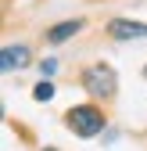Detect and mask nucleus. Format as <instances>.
I'll use <instances>...</instances> for the list:
<instances>
[{
	"mask_svg": "<svg viewBox=\"0 0 147 151\" xmlns=\"http://www.w3.org/2000/svg\"><path fill=\"white\" fill-rule=\"evenodd\" d=\"M4 72H11V68H25L29 65V47H4Z\"/></svg>",
	"mask_w": 147,
	"mask_h": 151,
	"instance_id": "4",
	"label": "nucleus"
},
{
	"mask_svg": "<svg viewBox=\"0 0 147 151\" xmlns=\"http://www.w3.org/2000/svg\"><path fill=\"white\" fill-rule=\"evenodd\" d=\"M79 29H83V22H79V18H76V22H61V25H54V29L47 32V40H50V43H65L68 36H76Z\"/></svg>",
	"mask_w": 147,
	"mask_h": 151,
	"instance_id": "5",
	"label": "nucleus"
},
{
	"mask_svg": "<svg viewBox=\"0 0 147 151\" xmlns=\"http://www.w3.org/2000/svg\"><path fill=\"white\" fill-rule=\"evenodd\" d=\"M108 32H111L115 40H140V36H147V25L143 22H129V18H115V22L108 25Z\"/></svg>",
	"mask_w": 147,
	"mask_h": 151,
	"instance_id": "3",
	"label": "nucleus"
},
{
	"mask_svg": "<svg viewBox=\"0 0 147 151\" xmlns=\"http://www.w3.org/2000/svg\"><path fill=\"white\" fill-rule=\"evenodd\" d=\"M83 86L93 93V97H111L115 93V86H118V79H115V68L111 65H90L86 72H83Z\"/></svg>",
	"mask_w": 147,
	"mask_h": 151,
	"instance_id": "2",
	"label": "nucleus"
},
{
	"mask_svg": "<svg viewBox=\"0 0 147 151\" xmlns=\"http://www.w3.org/2000/svg\"><path fill=\"white\" fill-rule=\"evenodd\" d=\"M143 72H147V68H143Z\"/></svg>",
	"mask_w": 147,
	"mask_h": 151,
	"instance_id": "7",
	"label": "nucleus"
},
{
	"mask_svg": "<svg viewBox=\"0 0 147 151\" xmlns=\"http://www.w3.org/2000/svg\"><path fill=\"white\" fill-rule=\"evenodd\" d=\"M32 97H36V101H50V97H54V86H50V83H40V86L32 90Z\"/></svg>",
	"mask_w": 147,
	"mask_h": 151,
	"instance_id": "6",
	"label": "nucleus"
},
{
	"mask_svg": "<svg viewBox=\"0 0 147 151\" xmlns=\"http://www.w3.org/2000/svg\"><path fill=\"white\" fill-rule=\"evenodd\" d=\"M68 129L72 133H79V137H93L104 129V115H101V108L93 104H76L68 111Z\"/></svg>",
	"mask_w": 147,
	"mask_h": 151,
	"instance_id": "1",
	"label": "nucleus"
}]
</instances>
